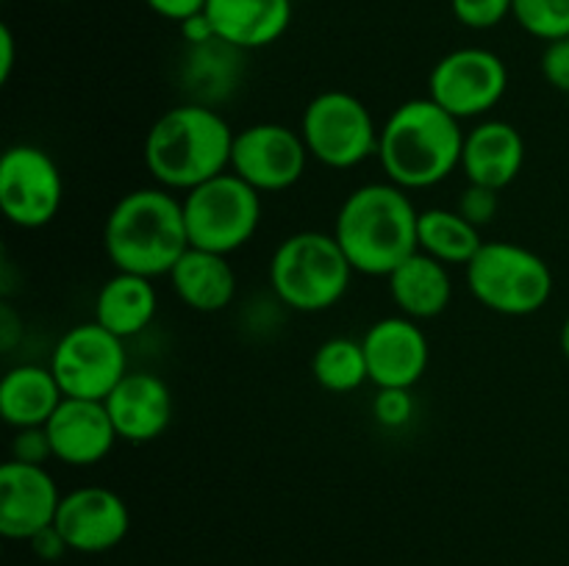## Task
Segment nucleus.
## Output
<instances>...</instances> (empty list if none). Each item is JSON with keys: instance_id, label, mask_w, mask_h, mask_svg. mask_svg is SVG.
Here are the masks:
<instances>
[{"instance_id": "obj_1", "label": "nucleus", "mask_w": 569, "mask_h": 566, "mask_svg": "<svg viewBox=\"0 0 569 566\" xmlns=\"http://www.w3.org/2000/svg\"><path fill=\"white\" fill-rule=\"evenodd\" d=\"M465 133L461 120L428 94L406 100L381 122L376 159L387 181L406 192H422L461 170Z\"/></svg>"}, {"instance_id": "obj_2", "label": "nucleus", "mask_w": 569, "mask_h": 566, "mask_svg": "<svg viewBox=\"0 0 569 566\" xmlns=\"http://www.w3.org/2000/svg\"><path fill=\"white\" fill-rule=\"evenodd\" d=\"M233 137L226 117L206 103H181L167 109L144 137V170L176 194L231 170Z\"/></svg>"}, {"instance_id": "obj_3", "label": "nucleus", "mask_w": 569, "mask_h": 566, "mask_svg": "<svg viewBox=\"0 0 569 566\" xmlns=\"http://www.w3.org/2000/svg\"><path fill=\"white\" fill-rule=\"evenodd\" d=\"M420 209L392 181L356 186L333 220V236L359 275L387 277L417 253Z\"/></svg>"}, {"instance_id": "obj_4", "label": "nucleus", "mask_w": 569, "mask_h": 566, "mask_svg": "<svg viewBox=\"0 0 569 566\" xmlns=\"http://www.w3.org/2000/svg\"><path fill=\"white\" fill-rule=\"evenodd\" d=\"M103 250L111 266L144 277L170 275L189 250L181 194L164 186L126 192L103 222Z\"/></svg>"}, {"instance_id": "obj_5", "label": "nucleus", "mask_w": 569, "mask_h": 566, "mask_svg": "<svg viewBox=\"0 0 569 566\" xmlns=\"http://www.w3.org/2000/svg\"><path fill=\"white\" fill-rule=\"evenodd\" d=\"M356 270L326 231H298L283 239L270 259V286L278 303L300 314L333 309L348 294Z\"/></svg>"}, {"instance_id": "obj_6", "label": "nucleus", "mask_w": 569, "mask_h": 566, "mask_svg": "<svg viewBox=\"0 0 569 566\" xmlns=\"http://www.w3.org/2000/svg\"><path fill=\"white\" fill-rule=\"evenodd\" d=\"M465 270L470 294L492 314L531 316L553 297V270L526 244L483 242Z\"/></svg>"}, {"instance_id": "obj_7", "label": "nucleus", "mask_w": 569, "mask_h": 566, "mask_svg": "<svg viewBox=\"0 0 569 566\" xmlns=\"http://www.w3.org/2000/svg\"><path fill=\"white\" fill-rule=\"evenodd\" d=\"M261 198L237 172H222L181 194L189 244L231 255L256 236L261 225Z\"/></svg>"}, {"instance_id": "obj_8", "label": "nucleus", "mask_w": 569, "mask_h": 566, "mask_svg": "<svg viewBox=\"0 0 569 566\" xmlns=\"http://www.w3.org/2000/svg\"><path fill=\"white\" fill-rule=\"evenodd\" d=\"M300 137L309 155L328 170H353L378 155L381 125L367 103L342 89H328L306 103Z\"/></svg>"}, {"instance_id": "obj_9", "label": "nucleus", "mask_w": 569, "mask_h": 566, "mask_svg": "<svg viewBox=\"0 0 569 566\" xmlns=\"http://www.w3.org/2000/svg\"><path fill=\"white\" fill-rule=\"evenodd\" d=\"M50 370L67 397L106 400L128 375L126 338L98 322H78L56 342Z\"/></svg>"}, {"instance_id": "obj_10", "label": "nucleus", "mask_w": 569, "mask_h": 566, "mask_svg": "<svg viewBox=\"0 0 569 566\" xmlns=\"http://www.w3.org/2000/svg\"><path fill=\"white\" fill-rule=\"evenodd\" d=\"M64 203V175L39 144H11L0 159V211L22 231L50 225Z\"/></svg>"}, {"instance_id": "obj_11", "label": "nucleus", "mask_w": 569, "mask_h": 566, "mask_svg": "<svg viewBox=\"0 0 569 566\" xmlns=\"http://www.w3.org/2000/svg\"><path fill=\"white\" fill-rule=\"evenodd\" d=\"M509 92V67L489 48H456L433 64L428 98L456 120H487Z\"/></svg>"}, {"instance_id": "obj_12", "label": "nucleus", "mask_w": 569, "mask_h": 566, "mask_svg": "<svg viewBox=\"0 0 569 566\" xmlns=\"http://www.w3.org/2000/svg\"><path fill=\"white\" fill-rule=\"evenodd\" d=\"M309 159L300 131L281 122H256L233 137L231 172L256 192L276 194L292 189L306 175Z\"/></svg>"}, {"instance_id": "obj_13", "label": "nucleus", "mask_w": 569, "mask_h": 566, "mask_svg": "<svg viewBox=\"0 0 569 566\" xmlns=\"http://www.w3.org/2000/svg\"><path fill=\"white\" fill-rule=\"evenodd\" d=\"M376 388H415L431 364V344L417 320L403 314L376 320L361 336Z\"/></svg>"}, {"instance_id": "obj_14", "label": "nucleus", "mask_w": 569, "mask_h": 566, "mask_svg": "<svg viewBox=\"0 0 569 566\" xmlns=\"http://www.w3.org/2000/svg\"><path fill=\"white\" fill-rule=\"evenodd\" d=\"M56 527L72 553H109L131 530V511L111 488L81 486L61 497Z\"/></svg>"}, {"instance_id": "obj_15", "label": "nucleus", "mask_w": 569, "mask_h": 566, "mask_svg": "<svg viewBox=\"0 0 569 566\" xmlns=\"http://www.w3.org/2000/svg\"><path fill=\"white\" fill-rule=\"evenodd\" d=\"M61 497L64 494L48 466L9 458L0 466V533L14 542H28L56 525Z\"/></svg>"}, {"instance_id": "obj_16", "label": "nucleus", "mask_w": 569, "mask_h": 566, "mask_svg": "<svg viewBox=\"0 0 569 566\" xmlns=\"http://www.w3.org/2000/svg\"><path fill=\"white\" fill-rule=\"evenodd\" d=\"M103 403L114 422L117 436L128 444H148L161 438L176 414V400L164 377L144 370H128V375L111 388Z\"/></svg>"}, {"instance_id": "obj_17", "label": "nucleus", "mask_w": 569, "mask_h": 566, "mask_svg": "<svg viewBox=\"0 0 569 566\" xmlns=\"http://www.w3.org/2000/svg\"><path fill=\"white\" fill-rule=\"evenodd\" d=\"M44 431L53 447V461L78 469L106 461L120 442L103 400L64 397Z\"/></svg>"}, {"instance_id": "obj_18", "label": "nucleus", "mask_w": 569, "mask_h": 566, "mask_svg": "<svg viewBox=\"0 0 569 566\" xmlns=\"http://www.w3.org/2000/svg\"><path fill=\"white\" fill-rule=\"evenodd\" d=\"M526 166V139L506 120H478L467 128L461 150V172L467 183L503 192Z\"/></svg>"}, {"instance_id": "obj_19", "label": "nucleus", "mask_w": 569, "mask_h": 566, "mask_svg": "<svg viewBox=\"0 0 569 566\" xmlns=\"http://www.w3.org/2000/svg\"><path fill=\"white\" fill-rule=\"evenodd\" d=\"M206 14L220 42L259 50L278 42L292 26V0H209Z\"/></svg>"}, {"instance_id": "obj_20", "label": "nucleus", "mask_w": 569, "mask_h": 566, "mask_svg": "<svg viewBox=\"0 0 569 566\" xmlns=\"http://www.w3.org/2000/svg\"><path fill=\"white\" fill-rule=\"evenodd\" d=\"M167 277L178 300L198 314H217L237 297V272L228 255L192 247V244Z\"/></svg>"}, {"instance_id": "obj_21", "label": "nucleus", "mask_w": 569, "mask_h": 566, "mask_svg": "<svg viewBox=\"0 0 569 566\" xmlns=\"http://www.w3.org/2000/svg\"><path fill=\"white\" fill-rule=\"evenodd\" d=\"M387 281L389 297L398 305L400 314L417 322L437 320L439 314L448 311L450 300H453L450 266L420 253V250L409 255L400 266H395Z\"/></svg>"}, {"instance_id": "obj_22", "label": "nucleus", "mask_w": 569, "mask_h": 566, "mask_svg": "<svg viewBox=\"0 0 569 566\" xmlns=\"http://www.w3.org/2000/svg\"><path fill=\"white\" fill-rule=\"evenodd\" d=\"M159 311L153 277L114 270L94 297V322L120 338H133L150 327Z\"/></svg>"}, {"instance_id": "obj_23", "label": "nucleus", "mask_w": 569, "mask_h": 566, "mask_svg": "<svg viewBox=\"0 0 569 566\" xmlns=\"http://www.w3.org/2000/svg\"><path fill=\"white\" fill-rule=\"evenodd\" d=\"M64 397L50 364L11 366L0 381V416L11 431L44 427Z\"/></svg>"}, {"instance_id": "obj_24", "label": "nucleus", "mask_w": 569, "mask_h": 566, "mask_svg": "<svg viewBox=\"0 0 569 566\" xmlns=\"http://www.w3.org/2000/svg\"><path fill=\"white\" fill-rule=\"evenodd\" d=\"M483 247L481 228L456 209H422L417 222V250L448 266H467Z\"/></svg>"}, {"instance_id": "obj_25", "label": "nucleus", "mask_w": 569, "mask_h": 566, "mask_svg": "<svg viewBox=\"0 0 569 566\" xmlns=\"http://www.w3.org/2000/svg\"><path fill=\"white\" fill-rule=\"evenodd\" d=\"M311 377L331 394H350L370 383L367 355L361 338L331 336L311 355Z\"/></svg>"}, {"instance_id": "obj_26", "label": "nucleus", "mask_w": 569, "mask_h": 566, "mask_svg": "<svg viewBox=\"0 0 569 566\" xmlns=\"http://www.w3.org/2000/svg\"><path fill=\"white\" fill-rule=\"evenodd\" d=\"M511 17L522 31L545 44L569 37V0H515Z\"/></svg>"}, {"instance_id": "obj_27", "label": "nucleus", "mask_w": 569, "mask_h": 566, "mask_svg": "<svg viewBox=\"0 0 569 566\" xmlns=\"http://www.w3.org/2000/svg\"><path fill=\"white\" fill-rule=\"evenodd\" d=\"M515 0H450V11L456 20L472 31H489L511 17Z\"/></svg>"}, {"instance_id": "obj_28", "label": "nucleus", "mask_w": 569, "mask_h": 566, "mask_svg": "<svg viewBox=\"0 0 569 566\" xmlns=\"http://www.w3.org/2000/svg\"><path fill=\"white\" fill-rule=\"evenodd\" d=\"M372 416L387 431H400L415 420V397L411 388H378L372 397Z\"/></svg>"}, {"instance_id": "obj_29", "label": "nucleus", "mask_w": 569, "mask_h": 566, "mask_svg": "<svg viewBox=\"0 0 569 566\" xmlns=\"http://www.w3.org/2000/svg\"><path fill=\"white\" fill-rule=\"evenodd\" d=\"M465 220H470L476 228H487L489 222H495L500 211V192L489 186H478V183H467L459 194V203H456Z\"/></svg>"}, {"instance_id": "obj_30", "label": "nucleus", "mask_w": 569, "mask_h": 566, "mask_svg": "<svg viewBox=\"0 0 569 566\" xmlns=\"http://www.w3.org/2000/svg\"><path fill=\"white\" fill-rule=\"evenodd\" d=\"M9 458L20 461V464L48 466V461H53L48 431L44 427H20V431H14Z\"/></svg>"}, {"instance_id": "obj_31", "label": "nucleus", "mask_w": 569, "mask_h": 566, "mask_svg": "<svg viewBox=\"0 0 569 566\" xmlns=\"http://www.w3.org/2000/svg\"><path fill=\"white\" fill-rule=\"evenodd\" d=\"M539 67H542V78L556 92L569 94V37L545 44Z\"/></svg>"}, {"instance_id": "obj_32", "label": "nucleus", "mask_w": 569, "mask_h": 566, "mask_svg": "<svg viewBox=\"0 0 569 566\" xmlns=\"http://www.w3.org/2000/svg\"><path fill=\"white\" fill-rule=\"evenodd\" d=\"M206 3H209V0H144V6H148L156 17L176 22V26H181L189 17L206 11Z\"/></svg>"}, {"instance_id": "obj_33", "label": "nucleus", "mask_w": 569, "mask_h": 566, "mask_svg": "<svg viewBox=\"0 0 569 566\" xmlns=\"http://www.w3.org/2000/svg\"><path fill=\"white\" fill-rule=\"evenodd\" d=\"M178 28H181V37H183V42H187V48H203V44H211L220 39L214 31V22L209 20V14H206V11L189 17V20H183Z\"/></svg>"}, {"instance_id": "obj_34", "label": "nucleus", "mask_w": 569, "mask_h": 566, "mask_svg": "<svg viewBox=\"0 0 569 566\" xmlns=\"http://www.w3.org/2000/svg\"><path fill=\"white\" fill-rule=\"evenodd\" d=\"M28 544H31L33 555H37V558H42V560H59L61 555H64L67 549H70V547H67L64 536H61L59 527H56V525H50V527H44V530H39L37 536L28 538Z\"/></svg>"}, {"instance_id": "obj_35", "label": "nucleus", "mask_w": 569, "mask_h": 566, "mask_svg": "<svg viewBox=\"0 0 569 566\" xmlns=\"http://www.w3.org/2000/svg\"><path fill=\"white\" fill-rule=\"evenodd\" d=\"M17 42L9 26H0V83H9L11 70H14Z\"/></svg>"}, {"instance_id": "obj_36", "label": "nucleus", "mask_w": 569, "mask_h": 566, "mask_svg": "<svg viewBox=\"0 0 569 566\" xmlns=\"http://www.w3.org/2000/svg\"><path fill=\"white\" fill-rule=\"evenodd\" d=\"M559 344H561V353H565V358L569 361V314H567V320H565V322H561Z\"/></svg>"}, {"instance_id": "obj_37", "label": "nucleus", "mask_w": 569, "mask_h": 566, "mask_svg": "<svg viewBox=\"0 0 569 566\" xmlns=\"http://www.w3.org/2000/svg\"><path fill=\"white\" fill-rule=\"evenodd\" d=\"M53 3H72V0H53Z\"/></svg>"}]
</instances>
